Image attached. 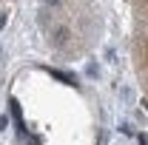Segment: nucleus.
<instances>
[{"instance_id":"f257e3e1","label":"nucleus","mask_w":148,"mask_h":145,"mask_svg":"<svg viewBox=\"0 0 148 145\" xmlns=\"http://www.w3.org/2000/svg\"><path fill=\"white\" fill-rule=\"evenodd\" d=\"M69 40H71V26L69 23H54L49 29V46L51 49H66Z\"/></svg>"},{"instance_id":"f03ea898","label":"nucleus","mask_w":148,"mask_h":145,"mask_svg":"<svg viewBox=\"0 0 148 145\" xmlns=\"http://www.w3.org/2000/svg\"><path fill=\"white\" fill-rule=\"evenodd\" d=\"M51 77H57L60 83H66V85H77V80H74V74H66V71H57V68H49Z\"/></svg>"},{"instance_id":"7ed1b4c3","label":"nucleus","mask_w":148,"mask_h":145,"mask_svg":"<svg viewBox=\"0 0 148 145\" xmlns=\"http://www.w3.org/2000/svg\"><path fill=\"white\" fill-rule=\"evenodd\" d=\"M43 6H46V9H49V6H51V9H60L63 0H43Z\"/></svg>"},{"instance_id":"20e7f679","label":"nucleus","mask_w":148,"mask_h":145,"mask_svg":"<svg viewBox=\"0 0 148 145\" xmlns=\"http://www.w3.org/2000/svg\"><path fill=\"white\" fill-rule=\"evenodd\" d=\"M6 23H9V12H0V31L6 29Z\"/></svg>"},{"instance_id":"39448f33","label":"nucleus","mask_w":148,"mask_h":145,"mask_svg":"<svg viewBox=\"0 0 148 145\" xmlns=\"http://www.w3.org/2000/svg\"><path fill=\"white\" fill-rule=\"evenodd\" d=\"M86 74H88V77H97V66H94V63H88V68H86Z\"/></svg>"},{"instance_id":"423d86ee","label":"nucleus","mask_w":148,"mask_h":145,"mask_svg":"<svg viewBox=\"0 0 148 145\" xmlns=\"http://www.w3.org/2000/svg\"><path fill=\"white\" fill-rule=\"evenodd\" d=\"M9 128V117H0V131H6Z\"/></svg>"},{"instance_id":"0eeeda50","label":"nucleus","mask_w":148,"mask_h":145,"mask_svg":"<svg viewBox=\"0 0 148 145\" xmlns=\"http://www.w3.org/2000/svg\"><path fill=\"white\" fill-rule=\"evenodd\" d=\"M140 145H148V137H143V134H140Z\"/></svg>"}]
</instances>
